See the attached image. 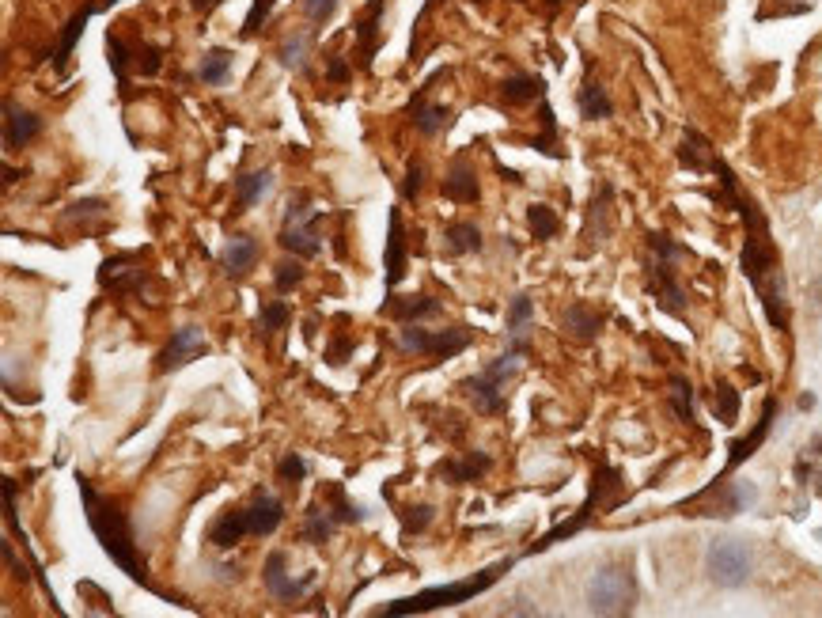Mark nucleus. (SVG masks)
Segmentation results:
<instances>
[{
	"label": "nucleus",
	"mask_w": 822,
	"mask_h": 618,
	"mask_svg": "<svg viewBox=\"0 0 822 618\" xmlns=\"http://www.w3.org/2000/svg\"><path fill=\"white\" fill-rule=\"evenodd\" d=\"M281 524H285V501L277 493L258 490L247 509H228L216 516L213 524H209V543L216 550H232L247 535H273Z\"/></svg>",
	"instance_id": "3"
},
{
	"label": "nucleus",
	"mask_w": 822,
	"mask_h": 618,
	"mask_svg": "<svg viewBox=\"0 0 822 618\" xmlns=\"http://www.w3.org/2000/svg\"><path fill=\"white\" fill-rule=\"evenodd\" d=\"M614 186L610 182H603L599 186V194L591 198L588 205V224H584V255H591L595 247H603L610 239V232H614Z\"/></svg>",
	"instance_id": "12"
},
{
	"label": "nucleus",
	"mask_w": 822,
	"mask_h": 618,
	"mask_svg": "<svg viewBox=\"0 0 822 618\" xmlns=\"http://www.w3.org/2000/svg\"><path fill=\"white\" fill-rule=\"evenodd\" d=\"M319 217H322L319 201L311 198L307 190L292 194V198H288V209H285V220H281V236H277V243L285 247L288 255L315 258L322 251Z\"/></svg>",
	"instance_id": "8"
},
{
	"label": "nucleus",
	"mask_w": 822,
	"mask_h": 618,
	"mask_svg": "<svg viewBox=\"0 0 822 618\" xmlns=\"http://www.w3.org/2000/svg\"><path fill=\"white\" fill-rule=\"evenodd\" d=\"M254 262H258V239L254 236H232L228 243H224V270L228 273H247L254 270Z\"/></svg>",
	"instance_id": "28"
},
{
	"label": "nucleus",
	"mask_w": 822,
	"mask_h": 618,
	"mask_svg": "<svg viewBox=\"0 0 822 618\" xmlns=\"http://www.w3.org/2000/svg\"><path fill=\"white\" fill-rule=\"evenodd\" d=\"M307 57H311V31H296V35L285 38L281 50H277V61H281V69H288V73H304Z\"/></svg>",
	"instance_id": "33"
},
{
	"label": "nucleus",
	"mask_w": 822,
	"mask_h": 618,
	"mask_svg": "<svg viewBox=\"0 0 822 618\" xmlns=\"http://www.w3.org/2000/svg\"><path fill=\"white\" fill-rule=\"evenodd\" d=\"M273 4H277V0H254L251 12H247V23H243V35H247V38L258 35V27H262V23L269 19V12H273Z\"/></svg>",
	"instance_id": "45"
},
{
	"label": "nucleus",
	"mask_w": 822,
	"mask_h": 618,
	"mask_svg": "<svg viewBox=\"0 0 822 618\" xmlns=\"http://www.w3.org/2000/svg\"><path fill=\"white\" fill-rule=\"evenodd\" d=\"M773 418H777V399L769 395L766 406H762V418H758V425H754V429H751V433H747L743 440H735V444H732V455H728V467H724V474H720V478H728L732 471H739V467H743V463H747V459H751V455L758 452L762 444H766L769 429H773Z\"/></svg>",
	"instance_id": "16"
},
{
	"label": "nucleus",
	"mask_w": 822,
	"mask_h": 618,
	"mask_svg": "<svg viewBox=\"0 0 822 618\" xmlns=\"http://www.w3.org/2000/svg\"><path fill=\"white\" fill-rule=\"evenodd\" d=\"M285 565H288L285 550H273V554L266 558V569H262V581H266V588H269V596H273V600H300L307 588L315 584V577L296 581Z\"/></svg>",
	"instance_id": "15"
},
{
	"label": "nucleus",
	"mask_w": 822,
	"mask_h": 618,
	"mask_svg": "<svg viewBox=\"0 0 822 618\" xmlns=\"http://www.w3.org/2000/svg\"><path fill=\"white\" fill-rule=\"evenodd\" d=\"M470 346H474V330L470 327L421 330L417 323H402V330H398V349L402 353H421V357H432V361H451Z\"/></svg>",
	"instance_id": "10"
},
{
	"label": "nucleus",
	"mask_w": 822,
	"mask_h": 618,
	"mask_svg": "<svg viewBox=\"0 0 822 618\" xmlns=\"http://www.w3.org/2000/svg\"><path fill=\"white\" fill-rule=\"evenodd\" d=\"M523 349H512L504 346L501 357H493V361L485 364L482 372H474V376H466L459 387H463V395L470 402H474V410L478 414H489V418H501V414H508V399H504V387L516 380L519 368H523Z\"/></svg>",
	"instance_id": "7"
},
{
	"label": "nucleus",
	"mask_w": 822,
	"mask_h": 618,
	"mask_svg": "<svg viewBox=\"0 0 822 618\" xmlns=\"http://www.w3.org/2000/svg\"><path fill=\"white\" fill-rule=\"evenodd\" d=\"M527 224H531V236H535L538 243H546V239H554L557 232H561V220H557V213L550 205H531V209H527Z\"/></svg>",
	"instance_id": "38"
},
{
	"label": "nucleus",
	"mask_w": 822,
	"mask_h": 618,
	"mask_svg": "<svg viewBox=\"0 0 822 618\" xmlns=\"http://www.w3.org/2000/svg\"><path fill=\"white\" fill-rule=\"evenodd\" d=\"M819 493H822V486H819Z\"/></svg>",
	"instance_id": "50"
},
{
	"label": "nucleus",
	"mask_w": 822,
	"mask_h": 618,
	"mask_svg": "<svg viewBox=\"0 0 822 618\" xmlns=\"http://www.w3.org/2000/svg\"><path fill=\"white\" fill-rule=\"evenodd\" d=\"M288 319H292V311H288L285 300H269V304H262V311H258V327H262V334H277V330L288 327Z\"/></svg>",
	"instance_id": "39"
},
{
	"label": "nucleus",
	"mask_w": 822,
	"mask_h": 618,
	"mask_svg": "<svg viewBox=\"0 0 822 618\" xmlns=\"http://www.w3.org/2000/svg\"><path fill=\"white\" fill-rule=\"evenodd\" d=\"M542 91H546V84L538 76H508L501 84V99L508 107H527V103L542 99Z\"/></svg>",
	"instance_id": "31"
},
{
	"label": "nucleus",
	"mask_w": 822,
	"mask_h": 618,
	"mask_svg": "<svg viewBox=\"0 0 822 618\" xmlns=\"http://www.w3.org/2000/svg\"><path fill=\"white\" fill-rule=\"evenodd\" d=\"M269 186H273V175H269V171H247V175H239V179H235V209L258 205V201L269 194Z\"/></svg>",
	"instance_id": "30"
},
{
	"label": "nucleus",
	"mask_w": 822,
	"mask_h": 618,
	"mask_svg": "<svg viewBox=\"0 0 822 618\" xmlns=\"http://www.w3.org/2000/svg\"><path fill=\"white\" fill-rule=\"evenodd\" d=\"M716 148L697 133V129H686L682 133V145H679V164L697 171V175H709V164H713Z\"/></svg>",
	"instance_id": "26"
},
{
	"label": "nucleus",
	"mask_w": 822,
	"mask_h": 618,
	"mask_svg": "<svg viewBox=\"0 0 822 618\" xmlns=\"http://www.w3.org/2000/svg\"><path fill=\"white\" fill-rule=\"evenodd\" d=\"M508 569H512V558H504V562L489 565V569L474 573V577H466V581L436 584V588H425V592H417V596H410V600H394L391 607H383V615H387V618H398V615H429V611H440V607H455V603H466V600H474V596H482V592H489V588L501 581Z\"/></svg>",
	"instance_id": "5"
},
{
	"label": "nucleus",
	"mask_w": 822,
	"mask_h": 618,
	"mask_svg": "<svg viewBox=\"0 0 822 618\" xmlns=\"http://www.w3.org/2000/svg\"><path fill=\"white\" fill-rule=\"evenodd\" d=\"M489 467H493L489 452H466V455H455V459H444V463L436 467V474L444 478L447 486H470V482L485 478Z\"/></svg>",
	"instance_id": "17"
},
{
	"label": "nucleus",
	"mask_w": 822,
	"mask_h": 618,
	"mask_svg": "<svg viewBox=\"0 0 822 618\" xmlns=\"http://www.w3.org/2000/svg\"><path fill=\"white\" fill-rule=\"evenodd\" d=\"M353 353V338H338L334 346H330V353H326V361L330 364H345V357Z\"/></svg>",
	"instance_id": "48"
},
{
	"label": "nucleus",
	"mask_w": 822,
	"mask_h": 618,
	"mask_svg": "<svg viewBox=\"0 0 822 618\" xmlns=\"http://www.w3.org/2000/svg\"><path fill=\"white\" fill-rule=\"evenodd\" d=\"M107 217V201L99 198H88V201H72L69 205V220L84 224V220H103Z\"/></svg>",
	"instance_id": "41"
},
{
	"label": "nucleus",
	"mask_w": 822,
	"mask_h": 618,
	"mask_svg": "<svg viewBox=\"0 0 822 618\" xmlns=\"http://www.w3.org/2000/svg\"><path fill=\"white\" fill-rule=\"evenodd\" d=\"M205 353H209V346H205L201 330L197 327H179L175 334H171V342L163 346V353H160V372H179V368H186V364L197 361V357H205Z\"/></svg>",
	"instance_id": "14"
},
{
	"label": "nucleus",
	"mask_w": 822,
	"mask_h": 618,
	"mask_svg": "<svg viewBox=\"0 0 822 618\" xmlns=\"http://www.w3.org/2000/svg\"><path fill=\"white\" fill-rule=\"evenodd\" d=\"M425 95H429L425 88L417 91V99L410 103L406 118H410V126L417 129V133H425V137H436L440 129L451 126V118H455V114H451V107H444V103H429Z\"/></svg>",
	"instance_id": "21"
},
{
	"label": "nucleus",
	"mask_w": 822,
	"mask_h": 618,
	"mask_svg": "<svg viewBox=\"0 0 822 618\" xmlns=\"http://www.w3.org/2000/svg\"><path fill=\"white\" fill-rule=\"evenodd\" d=\"M277 474H281V482H288V486H296V482H304L307 478V459L296 452H288L281 463H277Z\"/></svg>",
	"instance_id": "42"
},
{
	"label": "nucleus",
	"mask_w": 822,
	"mask_h": 618,
	"mask_svg": "<svg viewBox=\"0 0 822 618\" xmlns=\"http://www.w3.org/2000/svg\"><path fill=\"white\" fill-rule=\"evenodd\" d=\"M637 607V577L629 565H607L588 584V611L591 615H633Z\"/></svg>",
	"instance_id": "9"
},
{
	"label": "nucleus",
	"mask_w": 822,
	"mask_h": 618,
	"mask_svg": "<svg viewBox=\"0 0 822 618\" xmlns=\"http://www.w3.org/2000/svg\"><path fill=\"white\" fill-rule=\"evenodd\" d=\"M709 175H716L724 201L735 205V213L743 217L747 239H743V255H739V262H743V273H747L751 289L758 292V300H762V311H766L769 327L788 330L785 270H781V255H777V243H773L766 213L758 209V201H754L751 194H743V186H739V179H735V171L724 164L720 156H713Z\"/></svg>",
	"instance_id": "1"
},
{
	"label": "nucleus",
	"mask_w": 822,
	"mask_h": 618,
	"mask_svg": "<svg viewBox=\"0 0 822 618\" xmlns=\"http://www.w3.org/2000/svg\"><path fill=\"white\" fill-rule=\"evenodd\" d=\"M76 486H80V501H84V516H88V528L95 531V539H99V546L107 550V558L122 573H126L129 581H137L141 588H148V592H156V596H163V600L179 603L171 592H163V588H156V581H152V573H148V562L141 558V550H137V539H133V524H129L126 509L114 501V497H107V493H99L95 486H91L88 478H76Z\"/></svg>",
	"instance_id": "2"
},
{
	"label": "nucleus",
	"mask_w": 822,
	"mask_h": 618,
	"mask_svg": "<svg viewBox=\"0 0 822 618\" xmlns=\"http://www.w3.org/2000/svg\"><path fill=\"white\" fill-rule=\"evenodd\" d=\"M383 315H391V319H398V323H417V319H432V315H440L444 311V304L436 300V296H429V292H417V296H387V304H383Z\"/></svg>",
	"instance_id": "19"
},
{
	"label": "nucleus",
	"mask_w": 822,
	"mask_h": 618,
	"mask_svg": "<svg viewBox=\"0 0 822 618\" xmlns=\"http://www.w3.org/2000/svg\"><path fill=\"white\" fill-rule=\"evenodd\" d=\"M561 327H565V334L576 338V342H595L599 330H603V315L595 308H588V304H572V308H565V315H561Z\"/></svg>",
	"instance_id": "24"
},
{
	"label": "nucleus",
	"mask_w": 822,
	"mask_h": 618,
	"mask_svg": "<svg viewBox=\"0 0 822 618\" xmlns=\"http://www.w3.org/2000/svg\"><path fill=\"white\" fill-rule=\"evenodd\" d=\"M421 179H425V167L417 164V160H410V167H406V179H402V198L417 201V194H421Z\"/></svg>",
	"instance_id": "46"
},
{
	"label": "nucleus",
	"mask_w": 822,
	"mask_h": 618,
	"mask_svg": "<svg viewBox=\"0 0 822 618\" xmlns=\"http://www.w3.org/2000/svg\"><path fill=\"white\" fill-rule=\"evenodd\" d=\"M713 414L716 421H724V425H735L739 421V391H735L732 383H716L713 387Z\"/></svg>",
	"instance_id": "37"
},
{
	"label": "nucleus",
	"mask_w": 822,
	"mask_h": 618,
	"mask_svg": "<svg viewBox=\"0 0 822 618\" xmlns=\"http://www.w3.org/2000/svg\"><path fill=\"white\" fill-rule=\"evenodd\" d=\"M349 76H353V69H349L341 57H330V80H334V84H345Z\"/></svg>",
	"instance_id": "49"
},
{
	"label": "nucleus",
	"mask_w": 822,
	"mask_h": 618,
	"mask_svg": "<svg viewBox=\"0 0 822 618\" xmlns=\"http://www.w3.org/2000/svg\"><path fill=\"white\" fill-rule=\"evenodd\" d=\"M334 528H338V520H334V516L326 512V505L315 497V501H311V509H307V516H304V543L322 546L330 535H334Z\"/></svg>",
	"instance_id": "32"
},
{
	"label": "nucleus",
	"mask_w": 822,
	"mask_h": 618,
	"mask_svg": "<svg viewBox=\"0 0 822 618\" xmlns=\"http://www.w3.org/2000/svg\"><path fill=\"white\" fill-rule=\"evenodd\" d=\"M432 520H436L432 505H413V509H402V528L413 531V535H421V531L429 528Z\"/></svg>",
	"instance_id": "43"
},
{
	"label": "nucleus",
	"mask_w": 822,
	"mask_h": 618,
	"mask_svg": "<svg viewBox=\"0 0 822 618\" xmlns=\"http://www.w3.org/2000/svg\"><path fill=\"white\" fill-rule=\"evenodd\" d=\"M576 103H580V114H584V118H588V122H599V118H610V95L607 91H603V84H595V80H584V88H580V99H576Z\"/></svg>",
	"instance_id": "34"
},
{
	"label": "nucleus",
	"mask_w": 822,
	"mask_h": 618,
	"mask_svg": "<svg viewBox=\"0 0 822 618\" xmlns=\"http://www.w3.org/2000/svg\"><path fill=\"white\" fill-rule=\"evenodd\" d=\"M319 501L326 505V512H330L338 524H360V520H364V509H360L357 501L345 497V486H341V482H326L319 490Z\"/></svg>",
	"instance_id": "27"
},
{
	"label": "nucleus",
	"mask_w": 822,
	"mask_h": 618,
	"mask_svg": "<svg viewBox=\"0 0 822 618\" xmlns=\"http://www.w3.org/2000/svg\"><path fill=\"white\" fill-rule=\"evenodd\" d=\"M42 133V118L31 110L16 107L12 99H4V148H23L31 145Z\"/></svg>",
	"instance_id": "18"
},
{
	"label": "nucleus",
	"mask_w": 822,
	"mask_h": 618,
	"mask_svg": "<svg viewBox=\"0 0 822 618\" xmlns=\"http://www.w3.org/2000/svg\"><path fill=\"white\" fill-rule=\"evenodd\" d=\"M705 573L716 588H743L751 581V550L739 539H716L705 554Z\"/></svg>",
	"instance_id": "11"
},
{
	"label": "nucleus",
	"mask_w": 822,
	"mask_h": 618,
	"mask_svg": "<svg viewBox=\"0 0 822 618\" xmlns=\"http://www.w3.org/2000/svg\"><path fill=\"white\" fill-rule=\"evenodd\" d=\"M648 251H652V258H648V292H652V300L667 315L686 319V292H682L679 277H675V262L690 258V251L671 236H663V232L648 236Z\"/></svg>",
	"instance_id": "6"
},
{
	"label": "nucleus",
	"mask_w": 822,
	"mask_h": 618,
	"mask_svg": "<svg viewBox=\"0 0 822 618\" xmlns=\"http://www.w3.org/2000/svg\"><path fill=\"white\" fill-rule=\"evenodd\" d=\"M197 73H201V80L205 84H224L228 76H232V54L228 50H209V54H201V65H197Z\"/></svg>",
	"instance_id": "35"
},
{
	"label": "nucleus",
	"mask_w": 822,
	"mask_h": 618,
	"mask_svg": "<svg viewBox=\"0 0 822 618\" xmlns=\"http://www.w3.org/2000/svg\"><path fill=\"white\" fill-rule=\"evenodd\" d=\"M300 281H304V266H300V258L296 255L285 258V262L277 266V273H273V285H277V292H292Z\"/></svg>",
	"instance_id": "40"
},
{
	"label": "nucleus",
	"mask_w": 822,
	"mask_h": 618,
	"mask_svg": "<svg viewBox=\"0 0 822 618\" xmlns=\"http://www.w3.org/2000/svg\"><path fill=\"white\" fill-rule=\"evenodd\" d=\"M629 497V490L622 486V474L614 471L610 463H603L599 459V467H595V474H591V486H588V501L576 509V516L572 520H565V524H557L554 531H546L538 543L527 546V554H542V550H550V546H557L561 539H572L576 531H584L599 516V512H610L618 509L622 501Z\"/></svg>",
	"instance_id": "4"
},
{
	"label": "nucleus",
	"mask_w": 822,
	"mask_h": 618,
	"mask_svg": "<svg viewBox=\"0 0 822 618\" xmlns=\"http://www.w3.org/2000/svg\"><path fill=\"white\" fill-rule=\"evenodd\" d=\"M383 4H387V0H372V4L364 8L360 23H357L360 65H364V69L372 65V57H376V50H379V16H383Z\"/></svg>",
	"instance_id": "25"
},
{
	"label": "nucleus",
	"mask_w": 822,
	"mask_h": 618,
	"mask_svg": "<svg viewBox=\"0 0 822 618\" xmlns=\"http://www.w3.org/2000/svg\"><path fill=\"white\" fill-rule=\"evenodd\" d=\"M406 262H410V255H406V228H402V213L398 209H391V236H387V255H383V281H387V289H398V281L406 277Z\"/></svg>",
	"instance_id": "20"
},
{
	"label": "nucleus",
	"mask_w": 822,
	"mask_h": 618,
	"mask_svg": "<svg viewBox=\"0 0 822 618\" xmlns=\"http://www.w3.org/2000/svg\"><path fill=\"white\" fill-rule=\"evenodd\" d=\"M447 251L451 255H478L482 251V228L474 224V220H455V224H447Z\"/></svg>",
	"instance_id": "29"
},
{
	"label": "nucleus",
	"mask_w": 822,
	"mask_h": 618,
	"mask_svg": "<svg viewBox=\"0 0 822 618\" xmlns=\"http://www.w3.org/2000/svg\"><path fill=\"white\" fill-rule=\"evenodd\" d=\"M0 554H4V565H8V573H12V577H19V581H31V573L23 569V562L16 558V550H12V543H8V539L0 543Z\"/></svg>",
	"instance_id": "47"
},
{
	"label": "nucleus",
	"mask_w": 822,
	"mask_h": 618,
	"mask_svg": "<svg viewBox=\"0 0 822 618\" xmlns=\"http://www.w3.org/2000/svg\"><path fill=\"white\" fill-rule=\"evenodd\" d=\"M531 323H535V300L527 296V292H519V296H512V304H508V346L512 349H523V353H531Z\"/></svg>",
	"instance_id": "22"
},
{
	"label": "nucleus",
	"mask_w": 822,
	"mask_h": 618,
	"mask_svg": "<svg viewBox=\"0 0 822 618\" xmlns=\"http://www.w3.org/2000/svg\"><path fill=\"white\" fill-rule=\"evenodd\" d=\"M338 12V0H304V16L315 23V27H326Z\"/></svg>",
	"instance_id": "44"
},
{
	"label": "nucleus",
	"mask_w": 822,
	"mask_h": 618,
	"mask_svg": "<svg viewBox=\"0 0 822 618\" xmlns=\"http://www.w3.org/2000/svg\"><path fill=\"white\" fill-rule=\"evenodd\" d=\"M444 198H447V201H459V205H474V201L482 198V186H478L474 164H470L466 156H459V160L451 164V171H447V179H444Z\"/></svg>",
	"instance_id": "23"
},
{
	"label": "nucleus",
	"mask_w": 822,
	"mask_h": 618,
	"mask_svg": "<svg viewBox=\"0 0 822 618\" xmlns=\"http://www.w3.org/2000/svg\"><path fill=\"white\" fill-rule=\"evenodd\" d=\"M148 281V273L141 270L137 255H118V258H107L99 266V285L114 296H129V292H141V285Z\"/></svg>",
	"instance_id": "13"
},
{
	"label": "nucleus",
	"mask_w": 822,
	"mask_h": 618,
	"mask_svg": "<svg viewBox=\"0 0 822 618\" xmlns=\"http://www.w3.org/2000/svg\"><path fill=\"white\" fill-rule=\"evenodd\" d=\"M667 399H671V410L679 414L682 425H694V387H690L686 376H671V391H667Z\"/></svg>",
	"instance_id": "36"
}]
</instances>
